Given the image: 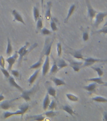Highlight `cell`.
Masks as SVG:
<instances>
[{"instance_id": "cell-15", "label": "cell", "mask_w": 107, "mask_h": 121, "mask_svg": "<svg viewBox=\"0 0 107 121\" xmlns=\"http://www.w3.org/2000/svg\"><path fill=\"white\" fill-rule=\"evenodd\" d=\"M51 8H52V2H47L45 13V18L47 21H49L51 19Z\"/></svg>"}, {"instance_id": "cell-42", "label": "cell", "mask_w": 107, "mask_h": 121, "mask_svg": "<svg viewBox=\"0 0 107 121\" xmlns=\"http://www.w3.org/2000/svg\"><path fill=\"white\" fill-rule=\"evenodd\" d=\"M83 41L86 42L89 39V34L88 31L87 30H85L83 31Z\"/></svg>"}, {"instance_id": "cell-26", "label": "cell", "mask_w": 107, "mask_h": 121, "mask_svg": "<svg viewBox=\"0 0 107 121\" xmlns=\"http://www.w3.org/2000/svg\"><path fill=\"white\" fill-rule=\"evenodd\" d=\"M62 109L64 111L66 112H67L68 113H69V114L71 115V116H73L74 114H75L73 109L69 105H66L62 106Z\"/></svg>"}, {"instance_id": "cell-13", "label": "cell", "mask_w": 107, "mask_h": 121, "mask_svg": "<svg viewBox=\"0 0 107 121\" xmlns=\"http://www.w3.org/2000/svg\"><path fill=\"white\" fill-rule=\"evenodd\" d=\"M96 87H97V83L93 82V83H91L87 86H85L83 87V88L85 89V90H86L90 94H92L93 93L96 92Z\"/></svg>"}, {"instance_id": "cell-28", "label": "cell", "mask_w": 107, "mask_h": 121, "mask_svg": "<svg viewBox=\"0 0 107 121\" xmlns=\"http://www.w3.org/2000/svg\"><path fill=\"white\" fill-rule=\"evenodd\" d=\"M86 81H92V82H94V83L99 84V85H103L104 81H103V79L101 77H98V78H90V79H86Z\"/></svg>"}, {"instance_id": "cell-36", "label": "cell", "mask_w": 107, "mask_h": 121, "mask_svg": "<svg viewBox=\"0 0 107 121\" xmlns=\"http://www.w3.org/2000/svg\"><path fill=\"white\" fill-rule=\"evenodd\" d=\"M91 68H92L93 69H94L95 71L97 73V74H98V75L100 76V77H102V76L104 74V72L100 68H99V67H91Z\"/></svg>"}, {"instance_id": "cell-23", "label": "cell", "mask_w": 107, "mask_h": 121, "mask_svg": "<svg viewBox=\"0 0 107 121\" xmlns=\"http://www.w3.org/2000/svg\"><path fill=\"white\" fill-rule=\"evenodd\" d=\"M56 64L57 65V66H58L59 70H60V69L66 68V67H68V64L64 60V59H58L57 61Z\"/></svg>"}, {"instance_id": "cell-43", "label": "cell", "mask_w": 107, "mask_h": 121, "mask_svg": "<svg viewBox=\"0 0 107 121\" xmlns=\"http://www.w3.org/2000/svg\"><path fill=\"white\" fill-rule=\"evenodd\" d=\"M5 67V59L3 56H0V68H4Z\"/></svg>"}, {"instance_id": "cell-16", "label": "cell", "mask_w": 107, "mask_h": 121, "mask_svg": "<svg viewBox=\"0 0 107 121\" xmlns=\"http://www.w3.org/2000/svg\"><path fill=\"white\" fill-rule=\"evenodd\" d=\"M43 55H40V57L39 60H38L37 62H35V64H32V66H30L29 69H39L42 66V64L43 63Z\"/></svg>"}, {"instance_id": "cell-30", "label": "cell", "mask_w": 107, "mask_h": 121, "mask_svg": "<svg viewBox=\"0 0 107 121\" xmlns=\"http://www.w3.org/2000/svg\"><path fill=\"white\" fill-rule=\"evenodd\" d=\"M57 114H58L57 112L53 111V110H49V111L45 110V113H43V115H45L47 117H50V118H53V117H56L57 115Z\"/></svg>"}, {"instance_id": "cell-7", "label": "cell", "mask_w": 107, "mask_h": 121, "mask_svg": "<svg viewBox=\"0 0 107 121\" xmlns=\"http://www.w3.org/2000/svg\"><path fill=\"white\" fill-rule=\"evenodd\" d=\"M107 16V12H99L96 13L95 16V22H94V26L97 28L104 20V18Z\"/></svg>"}, {"instance_id": "cell-14", "label": "cell", "mask_w": 107, "mask_h": 121, "mask_svg": "<svg viewBox=\"0 0 107 121\" xmlns=\"http://www.w3.org/2000/svg\"><path fill=\"white\" fill-rule=\"evenodd\" d=\"M8 79V82H9L10 86L15 87V88H16L18 90H19L20 91H21V92H23V89L22 88H21V87L18 85V84H17V83H16V81H15V78H14V77L10 76Z\"/></svg>"}, {"instance_id": "cell-12", "label": "cell", "mask_w": 107, "mask_h": 121, "mask_svg": "<svg viewBox=\"0 0 107 121\" xmlns=\"http://www.w3.org/2000/svg\"><path fill=\"white\" fill-rule=\"evenodd\" d=\"M11 13H12V15L13 16V17H14V21H17V22L21 23L24 25H26V23L25 22L22 16L21 15V14L19 13L18 11H17L16 9H13Z\"/></svg>"}, {"instance_id": "cell-25", "label": "cell", "mask_w": 107, "mask_h": 121, "mask_svg": "<svg viewBox=\"0 0 107 121\" xmlns=\"http://www.w3.org/2000/svg\"><path fill=\"white\" fill-rule=\"evenodd\" d=\"M8 44H7V47H6V55L9 56L11 54V53L13 52V47L11 45V40L9 39V38L8 37Z\"/></svg>"}, {"instance_id": "cell-5", "label": "cell", "mask_w": 107, "mask_h": 121, "mask_svg": "<svg viewBox=\"0 0 107 121\" xmlns=\"http://www.w3.org/2000/svg\"><path fill=\"white\" fill-rule=\"evenodd\" d=\"M86 4L87 9H88V17L90 18L91 22H92L93 20L96 16V11L92 7V6L91 4L90 1L89 0H86Z\"/></svg>"}, {"instance_id": "cell-22", "label": "cell", "mask_w": 107, "mask_h": 121, "mask_svg": "<svg viewBox=\"0 0 107 121\" xmlns=\"http://www.w3.org/2000/svg\"><path fill=\"white\" fill-rule=\"evenodd\" d=\"M26 120L28 119H31V120H34V121H42L45 119V117L43 116V114H39V115H30L26 118Z\"/></svg>"}, {"instance_id": "cell-37", "label": "cell", "mask_w": 107, "mask_h": 121, "mask_svg": "<svg viewBox=\"0 0 107 121\" xmlns=\"http://www.w3.org/2000/svg\"><path fill=\"white\" fill-rule=\"evenodd\" d=\"M9 71L11 72V74H12L14 77L16 78H19L21 77V73H20L19 71H18V70L12 69H11Z\"/></svg>"}, {"instance_id": "cell-46", "label": "cell", "mask_w": 107, "mask_h": 121, "mask_svg": "<svg viewBox=\"0 0 107 121\" xmlns=\"http://www.w3.org/2000/svg\"><path fill=\"white\" fill-rule=\"evenodd\" d=\"M4 100V96L3 94H0V102Z\"/></svg>"}, {"instance_id": "cell-39", "label": "cell", "mask_w": 107, "mask_h": 121, "mask_svg": "<svg viewBox=\"0 0 107 121\" xmlns=\"http://www.w3.org/2000/svg\"><path fill=\"white\" fill-rule=\"evenodd\" d=\"M57 107V104L56 101L54 100H52L50 104H49V107H48V109L49 110H54Z\"/></svg>"}, {"instance_id": "cell-38", "label": "cell", "mask_w": 107, "mask_h": 121, "mask_svg": "<svg viewBox=\"0 0 107 121\" xmlns=\"http://www.w3.org/2000/svg\"><path fill=\"white\" fill-rule=\"evenodd\" d=\"M40 32L43 35H49L52 34V32L47 28H42L40 30Z\"/></svg>"}, {"instance_id": "cell-33", "label": "cell", "mask_w": 107, "mask_h": 121, "mask_svg": "<svg viewBox=\"0 0 107 121\" xmlns=\"http://www.w3.org/2000/svg\"><path fill=\"white\" fill-rule=\"evenodd\" d=\"M37 22V24H36V29H37V31H39L43 28V21H42V19L40 17L38 18L37 21L36 22Z\"/></svg>"}, {"instance_id": "cell-29", "label": "cell", "mask_w": 107, "mask_h": 121, "mask_svg": "<svg viewBox=\"0 0 107 121\" xmlns=\"http://www.w3.org/2000/svg\"><path fill=\"white\" fill-rule=\"evenodd\" d=\"M92 100L96 102H99V103H107V98L102 97L101 96H96L95 97L92 98Z\"/></svg>"}, {"instance_id": "cell-31", "label": "cell", "mask_w": 107, "mask_h": 121, "mask_svg": "<svg viewBox=\"0 0 107 121\" xmlns=\"http://www.w3.org/2000/svg\"><path fill=\"white\" fill-rule=\"evenodd\" d=\"M59 71V69L58 66L57 65L56 62H54V64H53L52 66V68H51V69L49 70V71H50V74H56Z\"/></svg>"}, {"instance_id": "cell-1", "label": "cell", "mask_w": 107, "mask_h": 121, "mask_svg": "<svg viewBox=\"0 0 107 121\" xmlns=\"http://www.w3.org/2000/svg\"><path fill=\"white\" fill-rule=\"evenodd\" d=\"M29 46H30V43L29 42H26V44L23 45V47H21L20 49L18 50V54L19 55L18 65H20V64L21 62V60H23V59L25 56H27L28 54V53L30 52L32 50H34L35 47H37L38 43H34L33 45L30 46L29 49H27Z\"/></svg>"}, {"instance_id": "cell-35", "label": "cell", "mask_w": 107, "mask_h": 121, "mask_svg": "<svg viewBox=\"0 0 107 121\" xmlns=\"http://www.w3.org/2000/svg\"><path fill=\"white\" fill-rule=\"evenodd\" d=\"M28 108H29V105H28V104H22L21 105L19 106V109L21 110L24 114L26 113V112L28 110Z\"/></svg>"}, {"instance_id": "cell-40", "label": "cell", "mask_w": 107, "mask_h": 121, "mask_svg": "<svg viewBox=\"0 0 107 121\" xmlns=\"http://www.w3.org/2000/svg\"><path fill=\"white\" fill-rule=\"evenodd\" d=\"M57 56L59 57L61 56V54H62V44L60 42H58L57 43Z\"/></svg>"}, {"instance_id": "cell-11", "label": "cell", "mask_w": 107, "mask_h": 121, "mask_svg": "<svg viewBox=\"0 0 107 121\" xmlns=\"http://www.w3.org/2000/svg\"><path fill=\"white\" fill-rule=\"evenodd\" d=\"M23 115H24V113H23V112L21 110L19 109L17 111L15 112H4L2 114V117L5 119H7V118H9V117H11V116H14V115H21V116H23Z\"/></svg>"}, {"instance_id": "cell-27", "label": "cell", "mask_w": 107, "mask_h": 121, "mask_svg": "<svg viewBox=\"0 0 107 121\" xmlns=\"http://www.w3.org/2000/svg\"><path fill=\"white\" fill-rule=\"evenodd\" d=\"M33 15H34V18L35 22H37L38 18L40 17V11L37 6H34L33 8Z\"/></svg>"}, {"instance_id": "cell-17", "label": "cell", "mask_w": 107, "mask_h": 121, "mask_svg": "<svg viewBox=\"0 0 107 121\" xmlns=\"http://www.w3.org/2000/svg\"><path fill=\"white\" fill-rule=\"evenodd\" d=\"M46 88H47V93L49 95V96L56 97V90L54 87L52 86V85H49V82L46 83Z\"/></svg>"}, {"instance_id": "cell-10", "label": "cell", "mask_w": 107, "mask_h": 121, "mask_svg": "<svg viewBox=\"0 0 107 121\" xmlns=\"http://www.w3.org/2000/svg\"><path fill=\"white\" fill-rule=\"evenodd\" d=\"M50 70V59L49 56H46L45 60L42 64V75L45 76Z\"/></svg>"}, {"instance_id": "cell-44", "label": "cell", "mask_w": 107, "mask_h": 121, "mask_svg": "<svg viewBox=\"0 0 107 121\" xmlns=\"http://www.w3.org/2000/svg\"><path fill=\"white\" fill-rule=\"evenodd\" d=\"M94 33H97V34H101V33H103V34H107V26H105L102 29H100L99 30H97Z\"/></svg>"}, {"instance_id": "cell-20", "label": "cell", "mask_w": 107, "mask_h": 121, "mask_svg": "<svg viewBox=\"0 0 107 121\" xmlns=\"http://www.w3.org/2000/svg\"><path fill=\"white\" fill-rule=\"evenodd\" d=\"M76 9V4H73L71 6H70L69 9L68 10V15L66 16V18H65V20H64V22L67 23L68 22V20H69L70 17H71L72 15L73 14V13L74 12Z\"/></svg>"}, {"instance_id": "cell-3", "label": "cell", "mask_w": 107, "mask_h": 121, "mask_svg": "<svg viewBox=\"0 0 107 121\" xmlns=\"http://www.w3.org/2000/svg\"><path fill=\"white\" fill-rule=\"evenodd\" d=\"M85 62L82 65V68H85V67H88V66H92L96 62H107V59H101L93 58V57H88L86 59H84Z\"/></svg>"}, {"instance_id": "cell-18", "label": "cell", "mask_w": 107, "mask_h": 121, "mask_svg": "<svg viewBox=\"0 0 107 121\" xmlns=\"http://www.w3.org/2000/svg\"><path fill=\"white\" fill-rule=\"evenodd\" d=\"M51 103V100H50V96L48 93L46 94L45 98L43 99V104H42V107H43V110L44 111L47 110L49 107V104Z\"/></svg>"}, {"instance_id": "cell-34", "label": "cell", "mask_w": 107, "mask_h": 121, "mask_svg": "<svg viewBox=\"0 0 107 121\" xmlns=\"http://www.w3.org/2000/svg\"><path fill=\"white\" fill-rule=\"evenodd\" d=\"M50 20H51V23H50V25H51V29H52V30L54 31V32L57 31L58 28H57V23L56 22V20H55V18H51V19Z\"/></svg>"}, {"instance_id": "cell-24", "label": "cell", "mask_w": 107, "mask_h": 121, "mask_svg": "<svg viewBox=\"0 0 107 121\" xmlns=\"http://www.w3.org/2000/svg\"><path fill=\"white\" fill-rule=\"evenodd\" d=\"M71 54L73 55V56L76 59H81V60H84V59H85L83 54H82V51H81V50L74 51V52L72 53Z\"/></svg>"}, {"instance_id": "cell-21", "label": "cell", "mask_w": 107, "mask_h": 121, "mask_svg": "<svg viewBox=\"0 0 107 121\" xmlns=\"http://www.w3.org/2000/svg\"><path fill=\"white\" fill-rule=\"evenodd\" d=\"M52 81H53V83H54V85L56 86H62V85H66V83H65V81L62 79L58 78L56 77H53L51 78Z\"/></svg>"}, {"instance_id": "cell-4", "label": "cell", "mask_w": 107, "mask_h": 121, "mask_svg": "<svg viewBox=\"0 0 107 121\" xmlns=\"http://www.w3.org/2000/svg\"><path fill=\"white\" fill-rule=\"evenodd\" d=\"M53 42L54 40H52V41H51L49 38H47V39L45 40V45H44V47L43 49V51L41 54L42 55L45 56H49V55L51 54Z\"/></svg>"}, {"instance_id": "cell-9", "label": "cell", "mask_w": 107, "mask_h": 121, "mask_svg": "<svg viewBox=\"0 0 107 121\" xmlns=\"http://www.w3.org/2000/svg\"><path fill=\"white\" fill-rule=\"evenodd\" d=\"M68 61L69 62V66L73 69L75 72H79L80 69L82 68V65L83 64V62L76 61V60H72V59H69Z\"/></svg>"}, {"instance_id": "cell-19", "label": "cell", "mask_w": 107, "mask_h": 121, "mask_svg": "<svg viewBox=\"0 0 107 121\" xmlns=\"http://www.w3.org/2000/svg\"><path fill=\"white\" fill-rule=\"evenodd\" d=\"M40 71V69H37L34 72V73L32 74V75L30 76V78H28V82L30 85H32V84L34 83V81H35V79H37V78L38 77V75H39V74Z\"/></svg>"}, {"instance_id": "cell-32", "label": "cell", "mask_w": 107, "mask_h": 121, "mask_svg": "<svg viewBox=\"0 0 107 121\" xmlns=\"http://www.w3.org/2000/svg\"><path fill=\"white\" fill-rule=\"evenodd\" d=\"M66 97L68 98V99L71 102H77L79 100V98L77 96H76L74 95L71 94V93H67L66 94Z\"/></svg>"}, {"instance_id": "cell-48", "label": "cell", "mask_w": 107, "mask_h": 121, "mask_svg": "<svg viewBox=\"0 0 107 121\" xmlns=\"http://www.w3.org/2000/svg\"><path fill=\"white\" fill-rule=\"evenodd\" d=\"M103 86H104L107 87V83H104V84H103Z\"/></svg>"}, {"instance_id": "cell-2", "label": "cell", "mask_w": 107, "mask_h": 121, "mask_svg": "<svg viewBox=\"0 0 107 121\" xmlns=\"http://www.w3.org/2000/svg\"><path fill=\"white\" fill-rule=\"evenodd\" d=\"M37 85L35 86L32 88L31 90H23V92H21V95H20L21 98H22L23 100H25L26 102H29L31 100V96L35 93L36 91H37Z\"/></svg>"}, {"instance_id": "cell-47", "label": "cell", "mask_w": 107, "mask_h": 121, "mask_svg": "<svg viewBox=\"0 0 107 121\" xmlns=\"http://www.w3.org/2000/svg\"><path fill=\"white\" fill-rule=\"evenodd\" d=\"M43 3H44V0H41V6H42V11H43Z\"/></svg>"}, {"instance_id": "cell-6", "label": "cell", "mask_w": 107, "mask_h": 121, "mask_svg": "<svg viewBox=\"0 0 107 121\" xmlns=\"http://www.w3.org/2000/svg\"><path fill=\"white\" fill-rule=\"evenodd\" d=\"M19 57V55L18 54V52H15V54L11 56H9V57H8L7 59H6V61L8 63V66L7 69L8 71H10V70L12 69L13 68V66L15 64V63L16 62L17 60L18 59Z\"/></svg>"}, {"instance_id": "cell-45", "label": "cell", "mask_w": 107, "mask_h": 121, "mask_svg": "<svg viewBox=\"0 0 107 121\" xmlns=\"http://www.w3.org/2000/svg\"><path fill=\"white\" fill-rule=\"evenodd\" d=\"M103 121H107V111L104 112L103 113Z\"/></svg>"}, {"instance_id": "cell-41", "label": "cell", "mask_w": 107, "mask_h": 121, "mask_svg": "<svg viewBox=\"0 0 107 121\" xmlns=\"http://www.w3.org/2000/svg\"><path fill=\"white\" fill-rule=\"evenodd\" d=\"M0 70L2 72V73L3 74V75L4 76V77L6 78H8L10 76V74L9 73V71L8 69H6L5 68H0Z\"/></svg>"}, {"instance_id": "cell-8", "label": "cell", "mask_w": 107, "mask_h": 121, "mask_svg": "<svg viewBox=\"0 0 107 121\" xmlns=\"http://www.w3.org/2000/svg\"><path fill=\"white\" fill-rule=\"evenodd\" d=\"M18 98H14V99L9 100H5V101L3 100L2 102H1V104H0V107L3 110H7L13 107V103L15 102V100H18Z\"/></svg>"}]
</instances>
